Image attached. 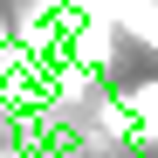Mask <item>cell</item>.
<instances>
[{"label":"cell","mask_w":158,"mask_h":158,"mask_svg":"<svg viewBox=\"0 0 158 158\" xmlns=\"http://www.w3.org/2000/svg\"><path fill=\"white\" fill-rule=\"evenodd\" d=\"M117 103H124V124L138 131V138H151V144H158V76L131 83V89H124Z\"/></svg>","instance_id":"6da1fadb"}]
</instances>
